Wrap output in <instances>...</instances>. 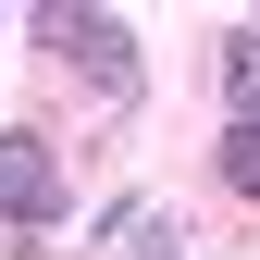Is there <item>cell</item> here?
<instances>
[{"label":"cell","instance_id":"obj_1","mask_svg":"<svg viewBox=\"0 0 260 260\" xmlns=\"http://www.w3.org/2000/svg\"><path fill=\"white\" fill-rule=\"evenodd\" d=\"M38 38L75 62V75L100 87V100H137V38H124L112 13H75V0H50V13H38Z\"/></svg>","mask_w":260,"mask_h":260},{"label":"cell","instance_id":"obj_2","mask_svg":"<svg viewBox=\"0 0 260 260\" xmlns=\"http://www.w3.org/2000/svg\"><path fill=\"white\" fill-rule=\"evenodd\" d=\"M0 211L13 223H50L62 211V161H50V137H25V124L0 137Z\"/></svg>","mask_w":260,"mask_h":260},{"label":"cell","instance_id":"obj_4","mask_svg":"<svg viewBox=\"0 0 260 260\" xmlns=\"http://www.w3.org/2000/svg\"><path fill=\"white\" fill-rule=\"evenodd\" d=\"M223 186L260 199V124H223Z\"/></svg>","mask_w":260,"mask_h":260},{"label":"cell","instance_id":"obj_3","mask_svg":"<svg viewBox=\"0 0 260 260\" xmlns=\"http://www.w3.org/2000/svg\"><path fill=\"white\" fill-rule=\"evenodd\" d=\"M223 100H236V124H260V25L223 38Z\"/></svg>","mask_w":260,"mask_h":260}]
</instances>
